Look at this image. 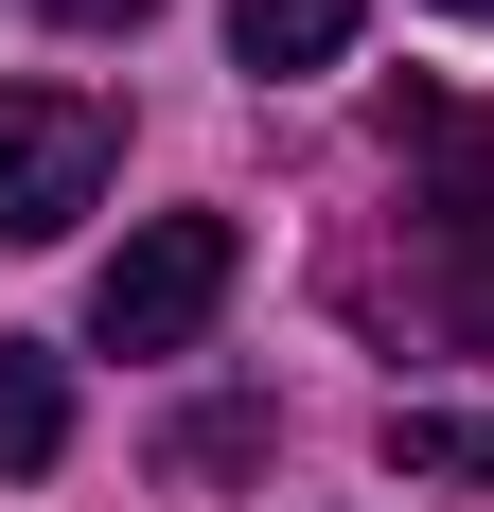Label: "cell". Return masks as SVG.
Returning <instances> with one entry per match:
<instances>
[{
  "label": "cell",
  "instance_id": "3957f363",
  "mask_svg": "<svg viewBox=\"0 0 494 512\" xmlns=\"http://www.w3.org/2000/svg\"><path fill=\"white\" fill-rule=\"evenodd\" d=\"M106 159H124V106L106 89H0V248H53L106 195Z\"/></svg>",
  "mask_w": 494,
  "mask_h": 512
},
{
  "label": "cell",
  "instance_id": "8992f818",
  "mask_svg": "<svg viewBox=\"0 0 494 512\" xmlns=\"http://www.w3.org/2000/svg\"><path fill=\"white\" fill-rule=\"evenodd\" d=\"M389 477H424V495H494V424H477V407H389Z\"/></svg>",
  "mask_w": 494,
  "mask_h": 512
},
{
  "label": "cell",
  "instance_id": "9c48e42d",
  "mask_svg": "<svg viewBox=\"0 0 494 512\" xmlns=\"http://www.w3.org/2000/svg\"><path fill=\"white\" fill-rule=\"evenodd\" d=\"M442 18H494V0H442Z\"/></svg>",
  "mask_w": 494,
  "mask_h": 512
},
{
  "label": "cell",
  "instance_id": "6da1fadb",
  "mask_svg": "<svg viewBox=\"0 0 494 512\" xmlns=\"http://www.w3.org/2000/svg\"><path fill=\"white\" fill-rule=\"evenodd\" d=\"M389 159H442L424 195H406V318H442V336H477L494 354V124L442 89H389Z\"/></svg>",
  "mask_w": 494,
  "mask_h": 512
},
{
  "label": "cell",
  "instance_id": "277c9868",
  "mask_svg": "<svg viewBox=\"0 0 494 512\" xmlns=\"http://www.w3.org/2000/svg\"><path fill=\"white\" fill-rule=\"evenodd\" d=\"M53 460H71V354L0 336V477H53Z\"/></svg>",
  "mask_w": 494,
  "mask_h": 512
},
{
  "label": "cell",
  "instance_id": "5b68a950",
  "mask_svg": "<svg viewBox=\"0 0 494 512\" xmlns=\"http://www.w3.org/2000/svg\"><path fill=\"white\" fill-rule=\"evenodd\" d=\"M353 18H371V0H230V53L283 89V71H336V53H353Z\"/></svg>",
  "mask_w": 494,
  "mask_h": 512
},
{
  "label": "cell",
  "instance_id": "ba28073f",
  "mask_svg": "<svg viewBox=\"0 0 494 512\" xmlns=\"http://www.w3.org/2000/svg\"><path fill=\"white\" fill-rule=\"evenodd\" d=\"M36 18H71V36H142L159 0H36Z\"/></svg>",
  "mask_w": 494,
  "mask_h": 512
},
{
  "label": "cell",
  "instance_id": "7a4b0ae2",
  "mask_svg": "<svg viewBox=\"0 0 494 512\" xmlns=\"http://www.w3.org/2000/svg\"><path fill=\"white\" fill-rule=\"evenodd\" d=\"M230 212H159V230H124L106 248V283H89V336L106 354H195L212 336V301H230Z\"/></svg>",
  "mask_w": 494,
  "mask_h": 512
},
{
  "label": "cell",
  "instance_id": "52a82bcc",
  "mask_svg": "<svg viewBox=\"0 0 494 512\" xmlns=\"http://www.w3.org/2000/svg\"><path fill=\"white\" fill-rule=\"evenodd\" d=\"M247 460H265V407H195L177 442H159V477H195V495H212V477H247Z\"/></svg>",
  "mask_w": 494,
  "mask_h": 512
}]
</instances>
